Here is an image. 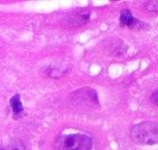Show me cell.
I'll list each match as a JSON object with an SVG mask.
<instances>
[{"mask_svg": "<svg viewBox=\"0 0 158 150\" xmlns=\"http://www.w3.org/2000/svg\"><path fill=\"white\" fill-rule=\"evenodd\" d=\"M131 139L139 144L152 145L158 143V122L145 121L133 126L130 132Z\"/></svg>", "mask_w": 158, "mask_h": 150, "instance_id": "cell-1", "label": "cell"}, {"mask_svg": "<svg viewBox=\"0 0 158 150\" xmlns=\"http://www.w3.org/2000/svg\"><path fill=\"white\" fill-rule=\"evenodd\" d=\"M58 150H91L92 140L85 135H68L57 140Z\"/></svg>", "mask_w": 158, "mask_h": 150, "instance_id": "cell-2", "label": "cell"}, {"mask_svg": "<svg viewBox=\"0 0 158 150\" xmlns=\"http://www.w3.org/2000/svg\"><path fill=\"white\" fill-rule=\"evenodd\" d=\"M97 93L94 92L91 89H82L74 94V97L76 98V101L80 102L81 104H97Z\"/></svg>", "mask_w": 158, "mask_h": 150, "instance_id": "cell-3", "label": "cell"}, {"mask_svg": "<svg viewBox=\"0 0 158 150\" xmlns=\"http://www.w3.org/2000/svg\"><path fill=\"white\" fill-rule=\"evenodd\" d=\"M91 12L87 9H80L72 13V15L69 16V23L72 25L79 26L81 24H86L89 19H90Z\"/></svg>", "mask_w": 158, "mask_h": 150, "instance_id": "cell-4", "label": "cell"}, {"mask_svg": "<svg viewBox=\"0 0 158 150\" xmlns=\"http://www.w3.org/2000/svg\"><path fill=\"white\" fill-rule=\"evenodd\" d=\"M120 22L123 25H127V26H133L136 23V20L133 18L131 12L129 10L125 9L122 10L120 14Z\"/></svg>", "mask_w": 158, "mask_h": 150, "instance_id": "cell-5", "label": "cell"}, {"mask_svg": "<svg viewBox=\"0 0 158 150\" xmlns=\"http://www.w3.org/2000/svg\"><path fill=\"white\" fill-rule=\"evenodd\" d=\"M10 104H11V106L13 108V111L15 114H19L23 111V106L22 101L19 99V95H14V97L10 99Z\"/></svg>", "mask_w": 158, "mask_h": 150, "instance_id": "cell-6", "label": "cell"}, {"mask_svg": "<svg viewBox=\"0 0 158 150\" xmlns=\"http://www.w3.org/2000/svg\"><path fill=\"white\" fill-rule=\"evenodd\" d=\"M4 149L5 150H25V146L20 140L14 139L9 143L8 146Z\"/></svg>", "mask_w": 158, "mask_h": 150, "instance_id": "cell-7", "label": "cell"}, {"mask_svg": "<svg viewBox=\"0 0 158 150\" xmlns=\"http://www.w3.org/2000/svg\"><path fill=\"white\" fill-rule=\"evenodd\" d=\"M146 9L148 11H153V12H158V0L155 1H148L145 4Z\"/></svg>", "mask_w": 158, "mask_h": 150, "instance_id": "cell-8", "label": "cell"}, {"mask_svg": "<svg viewBox=\"0 0 158 150\" xmlns=\"http://www.w3.org/2000/svg\"><path fill=\"white\" fill-rule=\"evenodd\" d=\"M150 99H152V101L155 105H158V90H156V91H154L152 93V98H150Z\"/></svg>", "mask_w": 158, "mask_h": 150, "instance_id": "cell-9", "label": "cell"}]
</instances>
